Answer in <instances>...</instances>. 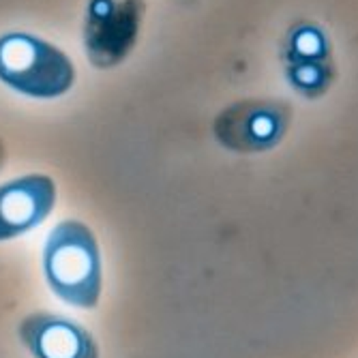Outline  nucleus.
Instances as JSON below:
<instances>
[{"label":"nucleus","mask_w":358,"mask_h":358,"mask_svg":"<svg viewBox=\"0 0 358 358\" xmlns=\"http://www.w3.org/2000/svg\"><path fill=\"white\" fill-rule=\"evenodd\" d=\"M287 76L303 94L317 96L331 86L333 80V56L322 30L305 26L289 35L285 50Z\"/></svg>","instance_id":"obj_7"},{"label":"nucleus","mask_w":358,"mask_h":358,"mask_svg":"<svg viewBox=\"0 0 358 358\" xmlns=\"http://www.w3.org/2000/svg\"><path fill=\"white\" fill-rule=\"evenodd\" d=\"M76 64L58 45L30 35L0 37V82L32 99H56L76 84Z\"/></svg>","instance_id":"obj_2"},{"label":"nucleus","mask_w":358,"mask_h":358,"mask_svg":"<svg viewBox=\"0 0 358 358\" xmlns=\"http://www.w3.org/2000/svg\"><path fill=\"white\" fill-rule=\"evenodd\" d=\"M17 337L32 358H99V345L90 331L56 313L26 315Z\"/></svg>","instance_id":"obj_6"},{"label":"nucleus","mask_w":358,"mask_h":358,"mask_svg":"<svg viewBox=\"0 0 358 358\" xmlns=\"http://www.w3.org/2000/svg\"><path fill=\"white\" fill-rule=\"evenodd\" d=\"M144 11V0H88L82 43L94 69H114L134 52Z\"/></svg>","instance_id":"obj_3"},{"label":"nucleus","mask_w":358,"mask_h":358,"mask_svg":"<svg viewBox=\"0 0 358 358\" xmlns=\"http://www.w3.org/2000/svg\"><path fill=\"white\" fill-rule=\"evenodd\" d=\"M56 182L45 174H26L0 185V243L41 225L56 206Z\"/></svg>","instance_id":"obj_5"},{"label":"nucleus","mask_w":358,"mask_h":358,"mask_svg":"<svg viewBox=\"0 0 358 358\" xmlns=\"http://www.w3.org/2000/svg\"><path fill=\"white\" fill-rule=\"evenodd\" d=\"M292 120V108L279 99H243L221 110L213 134L234 152H262L273 148Z\"/></svg>","instance_id":"obj_4"},{"label":"nucleus","mask_w":358,"mask_h":358,"mask_svg":"<svg viewBox=\"0 0 358 358\" xmlns=\"http://www.w3.org/2000/svg\"><path fill=\"white\" fill-rule=\"evenodd\" d=\"M3 164H5V146L0 142V168H3Z\"/></svg>","instance_id":"obj_8"},{"label":"nucleus","mask_w":358,"mask_h":358,"mask_svg":"<svg viewBox=\"0 0 358 358\" xmlns=\"http://www.w3.org/2000/svg\"><path fill=\"white\" fill-rule=\"evenodd\" d=\"M43 273L54 294L71 307L94 309L103 289V259L92 230L64 219L48 234L43 247Z\"/></svg>","instance_id":"obj_1"}]
</instances>
